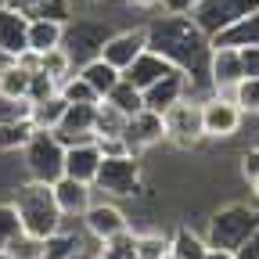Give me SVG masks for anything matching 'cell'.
Segmentation results:
<instances>
[{
	"mask_svg": "<svg viewBox=\"0 0 259 259\" xmlns=\"http://www.w3.org/2000/svg\"><path fill=\"white\" fill-rule=\"evenodd\" d=\"M112 36V29L105 18H69L65 22V36H61V47L65 54L72 58V69H79L83 61L101 54V44Z\"/></svg>",
	"mask_w": 259,
	"mask_h": 259,
	"instance_id": "8992f818",
	"label": "cell"
},
{
	"mask_svg": "<svg viewBox=\"0 0 259 259\" xmlns=\"http://www.w3.org/2000/svg\"><path fill=\"white\" fill-rule=\"evenodd\" d=\"M94 108H97V105H69V108H65L61 122L51 130L61 148H72V144L94 141Z\"/></svg>",
	"mask_w": 259,
	"mask_h": 259,
	"instance_id": "8fae6325",
	"label": "cell"
},
{
	"mask_svg": "<svg viewBox=\"0 0 259 259\" xmlns=\"http://www.w3.org/2000/svg\"><path fill=\"white\" fill-rule=\"evenodd\" d=\"M234 105L241 115H259V76H241L234 83Z\"/></svg>",
	"mask_w": 259,
	"mask_h": 259,
	"instance_id": "4dcf8cb0",
	"label": "cell"
},
{
	"mask_svg": "<svg viewBox=\"0 0 259 259\" xmlns=\"http://www.w3.org/2000/svg\"><path fill=\"white\" fill-rule=\"evenodd\" d=\"M166 72H173V65L162 58V54H155V51H141L134 61H130V69L122 72V79L130 83V87H137V90H148L155 79H162Z\"/></svg>",
	"mask_w": 259,
	"mask_h": 259,
	"instance_id": "e0dca14e",
	"label": "cell"
},
{
	"mask_svg": "<svg viewBox=\"0 0 259 259\" xmlns=\"http://www.w3.org/2000/svg\"><path fill=\"white\" fill-rule=\"evenodd\" d=\"M166 255H169V234L137 231V259H166Z\"/></svg>",
	"mask_w": 259,
	"mask_h": 259,
	"instance_id": "1f68e13d",
	"label": "cell"
},
{
	"mask_svg": "<svg viewBox=\"0 0 259 259\" xmlns=\"http://www.w3.org/2000/svg\"><path fill=\"white\" fill-rule=\"evenodd\" d=\"M205 252H209V241L198 231H191V227H177L169 234V255L173 259H205Z\"/></svg>",
	"mask_w": 259,
	"mask_h": 259,
	"instance_id": "cb8c5ba5",
	"label": "cell"
},
{
	"mask_svg": "<svg viewBox=\"0 0 259 259\" xmlns=\"http://www.w3.org/2000/svg\"><path fill=\"white\" fill-rule=\"evenodd\" d=\"M65 108H69V101H65L61 94L40 97V101H29V122H32V130H54L61 122Z\"/></svg>",
	"mask_w": 259,
	"mask_h": 259,
	"instance_id": "603a6c76",
	"label": "cell"
},
{
	"mask_svg": "<svg viewBox=\"0 0 259 259\" xmlns=\"http://www.w3.org/2000/svg\"><path fill=\"white\" fill-rule=\"evenodd\" d=\"M205 259H234V252H231V248H212V245H209Z\"/></svg>",
	"mask_w": 259,
	"mask_h": 259,
	"instance_id": "60d3db41",
	"label": "cell"
},
{
	"mask_svg": "<svg viewBox=\"0 0 259 259\" xmlns=\"http://www.w3.org/2000/svg\"><path fill=\"white\" fill-rule=\"evenodd\" d=\"M101 148L97 141H87V144H72L65 148V162H61V177H72V180H83V184H94L97 177V166H101Z\"/></svg>",
	"mask_w": 259,
	"mask_h": 259,
	"instance_id": "9a60e30c",
	"label": "cell"
},
{
	"mask_svg": "<svg viewBox=\"0 0 259 259\" xmlns=\"http://www.w3.org/2000/svg\"><path fill=\"white\" fill-rule=\"evenodd\" d=\"M79 223H83V231L94 241H105V238H112V234H119V231L130 227L126 212L119 205H112V202H90V209L79 216Z\"/></svg>",
	"mask_w": 259,
	"mask_h": 259,
	"instance_id": "7c38bea8",
	"label": "cell"
},
{
	"mask_svg": "<svg viewBox=\"0 0 259 259\" xmlns=\"http://www.w3.org/2000/svg\"><path fill=\"white\" fill-rule=\"evenodd\" d=\"M248 191H252V198H255V205H259V177L248 180Z\"/></svg>",
	"mask_w": 259,
	"mask_h": 259,
	"instance_id": "ee69618b",
	"label": "cell"
},
{
	"mask_svg": "<svg viewBox=\"0 0 259 259\" xmlns=\"http://www.w3.org/2000/svg\"><path fill=\"white\" fill-rule=\"evenodd\" d=\"M130 8H141V11H151V8H158V0H126Z\"/></svg>",
	"mask_w": 259,
	"mask_h": 259,
	"instance_id": "b9f144b4",
	"label": "cell"
},
{
	"mask_svg": "<svg viewBox=\"0 0 259 259\" xmlns=\"http://www.w3.org/2000/svg\"><path fill=\"white\" fill-rule=\"evenodd\" d=\"M241 177H245V180L259 177V148H248V151H241Z\"/></svg>",
	"mask_w": 259,
	"mask_h": 259,
	"instance_id": "74e56055",
	"label": "cell"
},
{
	"mask_svg": "<svg viewBox=\"0 0 259 259\" xmlns=\"http://www.w3.org/2000/svg\"><path fill=\"white\" fill-rule=\"evenodd\" d=\"M105 101H108L112 108H119L122 115H134V112H141V108H144V94H141L137 87H130L126 79H119V83L105 94Z\"/></svg>",
	"mask_w": 259,
	"mask_h": 259,
	"instance_id": "4316f807",
	"label": "cell"
},
{
	"mask_svg": "<svg viewBox=\"0 0 259 259\" xmlns=\"http://www.w3.org/2000/svg\"><path fill=\"white\" fill-rule=\"evenodd\" d=\"M15 234H22V220H18L11 202H0V248H4Z\"/></svg>",
	"mask_w": 259,
	"mask_h": 259,
	"instance_id": "836d02e7",
	"label": "cell"
},
{
	"mask_svg": "<svg viewBox=\"0 0 259 259\" xmlns=\"http://www.w3.org/2000/svg\"><path fill=\"white\" fill-rule=\"evenodd\" d=\"M238 58L245 76H259V47H238Z\"/></svg>",
	"mask_w": 259,
	"mask_h": 259,
	"instance_id": "8d00e7d4",
	"label": "cell"
},
{
	"mask_svg": "<svg viewBox=\"0 0 259 259\" xmlns=\"http://www.w3.org/2000/svg\"><path fill=\"white\" fill-rule=\"evenodd\" d=\"M58 94H61L69 105H97V101H101V97L90 90V83H87L79 72H72L69 79H61V83H58Z\"/></svg>",
	"mask_w": 259,
	"mask_h": 259,
	"instance_id": "83f0119b",
	"label": "cell"
},
{
	"mask_svg": "<svg viewBox=\"0 0 259 259\" xmlns=\"http://www.w3.org/2000/svg\"><path fill=\"white\" fill-rule=\"evenodd\" d=\"M158 8L166 15H191L194 8H198V0H158Z\"/></svg>",
	"mask_w": 259,
	"mask_h": 259,
	"instance_id": "f35d334b",
	"label": "cell"
},
{
	"mask_svg": "<svg viewBox=\"0 0 259 259\" xmlns=\"http://www.w3.org/2000/svg\"><path fill=\"white\" fill-rule=\"evenodd\" d=\"M162 122H166V141L177 144L180 151H191L205 141V130H202V101L194 97H180L177 105H169L162 112Z\"/></svg>",
	"mask_w": 259,
	"mask_h": 259,
	"instance_id": "52a82bcc",
	"label": "cell"
},
{
	"mask_svg": "<svg viewBox=\"0 0 259 259\" xmlns=\"http://www.w3.org/2000/svg\"><path fill=\"white\" fill-rule=\"evenodd\" d=\"M144 94V108H151V112H166L169 105H177L180 97L187 94V76L180 72V69H173V72H166L162 79H155L148 90H141Z\"/></svg>",
	"mask_w": 259,
	"mask_h": 259,
	"instance_id": "2e32d148",
	"label": "cell"
},
{
	"mask_svg": "<svg viewBox=\"0 0 259 259\" xmlns=\"http://www.w3.org/2000/svg\"><path fill=\"white\" fill-rule=\"evenodd\" d=\"M29 137H32V122L29 119L0 122V151H22Z\"/></svg>",
	"mask_w": 259,
	"mask_h": 259,
	"instance_id": "f1b7e54d",
	"label": "cell"
},
{
	"mask_svg": "<svg viewBox=\"0 0 259 259\" xmlns=\"http://www.w3.org/2000/svg\"><path fill=\"white\" fill-rule=\"evenodd\" d=\"M245 115L238 112L234 101H223V97H205L202 101V130H205V141H231L238 130H241Z\"/></svg>",
	"mask_w": 259,
	"mask_h": 259,
	"instance_id": "9c48e42d",
	"label": "cell"
},
{
	"mask_svg": "<svg viewBox=\"0 0 259 259\" xmlns=\"http://www.w3.org/2000/svg\"><path fill=\"white\" fill-rule=\"evenodd\" d=\"M61 36H65V22H54V18H29V36H25V51H54L61 47Z\"/></svg>",
	"mask_w": 259,
	"mask_h": 259,
	"instance_id": "44dd1931",
	"label": "cell"
},
{
	"mask_svg": "<svg viewBox=\"0 0 259 259\" xmlns=\"http://www.w3.org/2000/svg\"><path fill=\"white\" fill-rule=\"evenodd\" d=\"M122 141H126V151H130V155H141V151L155 148L158 141H166V122H162L158 112L141 108V112H134V115H126Z\"/></svg>",
	"mask_w": 259,
	"mask_h": 259,
	"instance_id": "30bf717a",
	"label": "cell"
},
{
	"mask_svg": "<svg viewBox=\"0 0 259 259\" xmlns=\"http://www.w3.org/2000/svg\"><path fill=\"white\" fill-rule=\"evenodd\" d=\"M51 94H58V83L51 76H44V72H32L29 76V90H25L29 101H40V97H51Z\"/></svg>",
	"mask_w": 259,
	"mask_h": 259,
	"instance_id": "d590c367",
	"label": "cell"
},
{
	"mask_svg": "<svg viewBox=\"0 0 259 259\" xmlns=\"http://www.w3.org/2000/svg\"><path fill=\"white\" fill-rule=\"evenodd\" d=\"M144 47L162 54L173 69H180L187 76V94L194 101H205L212 94V79H209V51L212 40L209 32H202V25L191 15H162L144 29Z\"/></svg>",
	"mask_w": 259,
	"mask_h": 259,
	"instance_id": "6da1fadb",
	"label": "cell"
},
{
	"mask_svg": "<svg viewBox=\"0 0 259 259\" xmlns=\"http://www.w3.org/2000/svg\"><path fill=\"white\" fill-rule=\"evenodd\" d=\"M212 47H259V8L241 15L231 25H223L212 36Z\"/></svg>",
	"mask_w": 259,
	"mask_h": 259,
	"instance_id": "d6986e66",
	"label": "cell"
},
{
	"mask_svg": "<svg viewBox=\"0 0 259 259\" xmlns=\"http://www.w3.org/2000/svg\"><path fill=\"white\" fill-rule=\"evenodd\" d=\"M25 155V173L29 180H40V184H54L61 177V162H65V148L58 144V137L51 130H32V137L22 148Z\"/></svg>",
	"mask_w": 259,
	"mask_h": 259,
	"instance_id": "5b68a950",
	"label": "cell"
},
{
	"mask_svg": "<svg viewBox=\"0 0 259 259\" xmlns=\"http://www.w3.org/2000/svg\"><path fill=\"white\" fill-rule=\"evenodd\" d=\"M44 248H47V238H36V234L22 231V234H15L0 252H4L8 259H44Z\"/></svg>",
	"mask_w": 259,
	"mask_h": 259,
	"instance_id": "484cf974",
	"label": "cell"
},
{
	"mask_svg": "<svg viewBox=\"0 0 259 259\" xmlns=\"http://www.w3.org/2000/svg\"><path fill=\"white\" fill-rule=\"evenodd\" d=\"M25 36H29V15L0 0V51L18 58L25 51Z\"/></svg>",
	"mask_w": 259,
	"mask_h": 259,
	"instance_id": "ac0fdd59",
	"label": "cell"
},
{
	"mask_svg": "<svg viewBox=\"0 0 259 259\" xmlns=\"http://www.w3.org/2000/svg\"><path fill=\"white\" fill-rule=\"evenodd\" d=\"M40 72L51 76L54 83H61V79H69L76 69H72V58L65 54V47H54V51H44L40 54Z\"/></svg>",
	"mask_w": 259,
	"mask_h": 259,
	"instance_id": "f546056e",
	"label": "cell"
},
{
	"mask_svg": "<svg viewBox=\"0 0 259 259\" xmlns=\"http://www.w3.org/2000/svg\"><path fill=\"white\" fill-rule=\"evenodd\" d=\"M234 259H259V234H252L248 241H241L234 248Z\"/></svg>",
	"mask_w": 259,
	"mask_h": 259,
	"instance_id": "ab89813d",
	"label": "cell"
},
{
	"mask_svg": "<svg viewBox=\"0 0 259 259\" xmlns=\"http://www.w3.org/2000/svg\"><path fill=\"white\" fill-rule=\"evenodd\" d=\"M252 234H259V205H245V202H231L209 216V231L205 241L212 248H238L241 241H248Z\"/></svg>",
	"mask_w": 259,
	"mask_h": 259,
	"instance_id": "3957f363",
	"label": "cell"
},
{
	"mask_svg": "<svg viewBox=\"0 0 259 259\" xmlns=\"http://www.w3.org/2000/svg\"><path fill=\"white\" fill-rule=\"evenodd\" d=\"M122 126H126V115L119 108H112L105 97H101L97 108H94V141H101V137H122Z\"/></svg>",
	"mask_w": 259,
	"mask_h": 259,
	"instance_id": "d4e9b609",
	"label": "cell"
},
{
	"mask_svg": "<svg viewBox=\"0 0 259 259\" xmlns=\"http://www.w3.org/2000/svg\"><path fill=\"white\" fill-rule=\"evenodd\" d=\"M51 191H54V202H58L61 216H72V220H79L94 202V184H83L72 177H58L51 184Z\"/></svg>",
	"mask_w": 259,
	"mask_h": 259,
	"instance_id": "5bb4252c",
	"label": "cell"
},
{
	"mask_svg": "<svg viewBox=\"0 0 259 259\" xmlns=\"http://www.w3.org/2000/svg\"><path fill=\"white\" fill-rule=\"evenodd\" d=\"M255 8H259V0H198V8L191 11V18L198 22L202 32H209V40H212L223 25L238 22L241 15H248Z\"/></svg>",
	"mask_w": 259,
	"mask_h": 259,
	"instance_id": "ba28073f",
	"label": "cell"
},
{
	"mask_svg": "<svg viewBox=\"0 0 259 259\" xmlns=\"http://www.w3.org/2000/svg\"><path fill=\"white\" fill-rule=\"evenodd\" d=\"M11 119H29V97H11L0 90V122Z\"/></svg>",
	"mask_w": 259,
	"mask_h": 259,
	"instance_id": "e575fe53",
	"label": "cell"
},
{
	"mask_svg": "<svg viewBox=\"0 0 259 259\" xmlns=\"http://www.w3.org/2000/svg\"><path fill=\"white\" fill-rule=\"evenodd\" d=\"M241 58H238V47H212L209 51V79H212V90L216 87H234L241 79Z\"/></svg>",
	"mask_w": 259,
	"mask_h": 259,
	"instance_id": "ffe728a7",
	"label": "cell"
},
{
	"mask_svg": "<svg viewBox=\"0 0 259 259\" xmlns=\"http://www.w3.org/2000/svg\"><path fill=\"white\" fill-rule=\"evenodd\" d=\"M29 76H32V72H25L22 65L15 61L11 69H8L4 76H0V90L11 94V97H25V90H29Z\"/></svg>",
	"mask_w": 259,
	"mask_h": 259,
	"instance_id": "d6a6232c",
	"label": "cell"
},
{
	"mask_svg": "<svg viewBox=\"0 0 259 259\" xmlns=\"http://www.w3.org/2000/svg\"><path fill=\"white\" fill-rule=\"evenodd\" d=\"M141 51H144V29H119V32H112V36L101 44V54L97 58H105L112 69L126 72L130 61H134Z\"/></svg>",
	"mask_w": 259,
	"mask_h": 259,
	"instance_id": "4fadbf2b",
	"label": "cell"
},
{
	"mask_svg": "<svg viewBox=\"0 0 259 259\" xmlns=\"http://www.w3.org/2000/svg\"><path fill=\"white\" fill-rule=\"evenodd\" d=\"M76 72L90 83V90H94L97 97H105V94H108V90L122 79V72H119V69H112V65H108L105 58H90V61H83Z\"/></svg>",
	"mask_w": 259,
	"mask_h": 259,
	"instance_id": "7402d4cb",
	"label": "cell"
},
{
	"mask_svg": "<svg viewBox=\"0 0 259 259\" xmlns=\"http://www.w3.org/2000/svg\"><path fill=\"white\" fill-rule=\"evenodd\" d=\"M144 187V169L137 155H105L94 177V191H105L108 198H137Z\"/></svg>",
	"mask_w": 259,
	"mask_h": 259,
	"instance_id": "277c9868",
	"label": "cell"
},
{
	"mask_svg": "<svg viewBox=\"0 0 259 259\" xmlns=\"http://www.w3.org/2000/svg\"><path fill=\"white\" fill-rule=\"evenodd\" d=\"M18 220H22V231L36 234V238H51L58 227H61V209L54 202V191L51 184H40V180H29L15 191L11 198Z\"/></svg>",
	"mask_w": 259,
	"mask_h": 259,
	"instance_id": "7a4b0ae2",
	"label": "cell"
},
{
	"mask_svg": "<svg viewBox=\"0 0 259 259\" xmlns=\"http://www.w3.org/2000/svg\"><path fill=\"white\" fill-rule=\"evenodd\" d=\"M15 65V54H8V51H0V76H4L8 69Z\"/></svg>",
	"mask_w": 259,
	"mask_h": 259,
	"instance_id": "7bdbcfd3",
	"label": "cell"
}]
</instances>
